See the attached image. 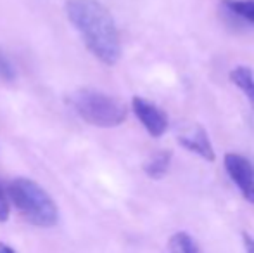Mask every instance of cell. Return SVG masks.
Here are the masks:
<instances>
[{"label":"cell","instance_id":"6da1fadb","mask_svg":"<svg viewBox=\"0 0 254 253\" xmlns=\"http://www.w3.org/2000/svg\"><path fill=\"white\" fill-rule=\"evenodd\" d=\"M66 16L95 59L106 66L120 61L123 51L120 31L104 3L99 0H67Z\"/></svg>","mask_w":254,"mask_h":253},{"label":"cell","instance_id":"7a4b0ae2","mask_svg":"<svg viewBox=\"0 0 254 253\" xmlns=\"http://www.w3.org/2000/svg\"><path fill=\"white\" fill-rule=\"evenodd\" d=\"M9 201L16 206L26 222L37 227H52L59 220L56 201L38 182L26 177H17L7 189Z\"/></svg>","mask_w":254,"mask_h":253},{"label":"cell","instance_id":"3957f363","mask_svg":"<svg viewBox=\"0 0 254 253\" xmlns=\"http://www.w3.org/2000/svg\"><path fill=\"white\" fill-rule=\"evenodd\" d=\"M71 104L83 122L101 128L120 127L128 116V108L123 101L95 88H81L74 92Z\"/></svg>","mask_w":254,"mask_h":253},{"label":"cell","instance_id":"277c9868","mask_svg":"<svg viewBox=\"0 0 254 253\" xmlns=\"http://www.w3.org/2000/svg\"><path fill=\"white\" fill-rule=\"evenodd\" d=\"M223 165L232 182L241 191L242 198L254 205V163L239 153H227Z\"/></svg>","mask_w":254,"mask_h":253},{"label":"cell","instance_id":"5b68a950","mask_svg":"<svg viewBox=\"0 0 254 253\" xmlns=\"http://www.w3.org/2000/svg\"><path fill=\"white\" fill-rule=\"evenodd\" d=\"M131 109H133L137 120L142 123V127L152 137H161V135L166 134L168 127H170V118L164 113V109H161L159 106L140 97V95H135L131 99Z\"/></svg>","mask_w":254,"mask_h":253},{"label":"cell","instance_id":"8992f818","mask_svg":"<svg viewBox=\"0 0 254 253\" xmlns=\"http://www.w3.org/2000/svg\"><path fill=\"white\" fill-rule=\"evenodd\" d=\"M178 142L184 149L194 153L195 156L206 160V162H214V149L211 144L209 137H207V132L204 130L201 125H195L192 130L180 134Z\"/></svg>","mask_w":254,"mask_h":253},{"label":"cell","instance_id":"52a82bcc","mask_svg":"<svg viewBox=\"0 0 254 253\" xmlns=\"http://www.w3.org/2000/svg\"><path fill=\"white\" fill-rule=\"evenodd\" d=\"M230 80L242 94L248 97L249 104L254 109V73L249 66H235L230 71Z\"/></svg>","mask_w":254,"mask_h":253},{"label":"cell","instance_id":"ba28073f","mask_svg":"<svg viewBox=\"0 0 254 253\" xmlns=\"http://www.w3.org/2000/svg\"><path fill=\"white\" fill-rule=\"evenodd\" d=\"M170 165H171V153L157 151L144 163V172L147 173L151 179L157 180L166 175L168 170H170Z\"/></svg>","mask_w":254,"mask_h":253},{"label":"cell","instance_id":"9c48e42d","mask_svg":"<svg viewBox=\"0 0 254 253\" xmlns=\"http://www.w3.org/2000/svg\"><path fill=\"white\" fill-rule=\"evenodd\" d=\"M166 253H201V248L190 234L177 233L168 241Z\"/></svg>","mask_w":254,"mask_h":253},{"label":"cell","instance_id":"30bf717a","mask_svg":"<svg viewBox=\"0 0 254 253\" xmlns=\"http://www.w3.org/2000/svg\"><path fill=\"white\" fill-rule=\"evenodd\" d=\"M221 5L232 16L254 24V0H223Z\"/></svg>","mask_w":254,"mask_h":253},{"label":"cell","instance_id":"8fae6325","mask_svg":"<svg viewBox=\"0 0 254 253\" xmlns=\"http://www.w3.org/2000/svg\"><path fill=\"white\" fill-rule=\"evenodd\" d=\"M16 78V70H14L12 63L7 59V56L0 51V80L3 82H12Z\"/></svg>","mask_w":254,"mask_h":253},{"label":"cell","instance_id":"7c38bea8","mask_svg":"<svg viewBox=\"0 0 254 253\" xmlns=\"http://www.w3.org/2000/svg\"><path fill=\"white\" fill-rule=\"evenodd\" d=\"M10 215V201L7 192L3 191L2 184H0V222H5Z\"/></svg>","mask_w":254,"mask_h":253},{"label":"cell","instance_id":"4fadbf2b","mask_svg":"<svg viewBox=\"0 0 254 253\" xmlns=\"http://www.w3.org/2000/svg\"><path fill=\"white\" fill-rule=\"evenodd\" d=\"M242 241H244V248H246V253H254V240L249 236L248 233L242 234Z\"/></svg>","mask_w":254,"mask_h":253},{"label":"cell","instance_id":"5bb4252c","mask_svg":"<svg viewBox=\"0 0 254 253\" xmlns=\"http://www.w3.org/2000/svg\"><path fill=\"white\" fill-rule=\"evenodd\" d=\"M0 253H16V250H12L9 245H5V243L0 241Z\"/></svg>","mask_w":254,"mask_h":253}]
</instances>
